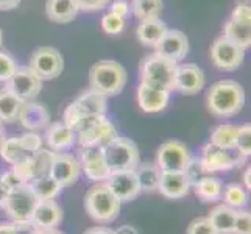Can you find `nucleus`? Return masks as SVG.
<instances>
[{
	"mask_svg": "<svg viewBox=\"0 0 251 234\" xmlns=\"http://www.w3.org/2000/svg\"><path fill=\"white\" fill-rule=\"evenodd\" d=\"M206 106L212 116L234 117L245 106V89L236 80H220L206 94Z\"/></svg>",
	"mask_w": 251,
	"mask_h": 234,
	"instance_id": "1",
	"label": "nucleus"
},
{
	"mask_svg": "<svg viewBox=\"0 0 251 234\" xmlns=\"http://www.w3.org/2000/svg\"><path fill=\"white\" fill-rule=\"evenodd\" d=\"M126 80L128 77L124 66L112 59H101L89 71V89L105 95L106 99L116 97L122 92Z\"/></svg>",
	"mask_w": 251,
	"mask_h": 234,
	"instance_id": "2",
	"label": "nucleus"
},
{
	"mask_svg": "<svg viewBox=\"0 0 251 234\" xmlns=\"http://www.w3.org/2000/svg\"><path fill=\"white\" fill-rule=\"evenodd\" d=\"M178 63L164 58L158 53L147 55L139 66L141 83L154 89L173 92L175 91V75Z\"/></svg>",
	"mask_w": 251,
	"mask_h": 234,
	"instance_id": "3",
	"label": "nucleus"
},
{
	"mask_svg": "<svg viewBox=\"0 0 251 234\" xmlns=\"http://www.w3.org/2000/svg\"><path fill=\"white\" fill-rule=\"evenodd\" d=\"M120 203L108 189L105 181L94 184L84 195V209L89 217L101 225L112 223L120 214Z\"/></svg>",
	"mask_w": 251,
	"mask_h": 234,
	"instance_id": "4",
	"label": "nucleus"
},
{
	"mask_svg": "<svg viewBox=\"0 0 251 234\" xmlns=\"http://www.w3.org/2000/svg\"><path fill=\"white\" fill-rule=\"evenodd\" d=\"M106 111H108V102H106L105 95H101L92 89H88V91H84L78 99L74 100V103H71V105L66 108L63 122L69 128L74 130L81 120L88 119V117L106 116Z\"/></svg>",
	"mask_w": 251,
	"mask_h": 234,
	"instance_id": "5",
	"label": "nucleus"
},
{
	"mask_svg": "<svg viewBox=\"0 0 251 234\" xmlns=\"http://www.w3.org/2000/svg\"><path fill=\"white\" fill-rule=\"evenodd\" d=\"M103 155L109 172L136 170L141 164V153L137 145L128 137H116L103 147Z\"/></svg>",
	"mask_w": 251,
	"mask_h": 234,
	"instance_id": "6",
	"label": "nucleus"
},
{
	"mask_svg": "<svg viewBox=\"0 0 251 234\" xmlns=\"http://www.w3.org/2000/svg\"><path fill=\"white\" fill-rule=\"evenodd\" d=\"M245 156L240 155L236 149H223L212 142L203 147L201 158L198 159L204 175L215 172H225L239 167L245 162Z\"/></svg>",
	"mask_w": 251,
	"mask_h": 234,
	"instance_id": "7",
	"label": "nucleus"
},
{
	"mask_svg": "<svg viewBox=\"0 0 251 234\" xmlns=\"http://www.w3.org/2000/svg\"><path fill=\"white\" fill-rule=\"evenodd\" d=\"M38 203L36 195L33 194L28 183H24L22 186L13 189L8 192V197L3 203V209L11 222H28L31 220V215L34 211V206Z\"/></svg>",
	"mask_w": 251,
	"mask_h": 234,
	"instance_id": "8",
	"label": "nucleus"
},
{
	"mask_svg": "<svg viewBox=\"0 0 251 234\" xmlns=\"http://www.w3.org/2000/svg\"><path fill=\"white\" fill-rule=\"evenodd\" d=\"M28 67L41 81L55 80L63 72L64 59L56 49L44 46V47H38L33 52Z\"/></svg>",
	"mask_w": 251,
	"mask_h": 234,
	"instance_id": "9",
	"label": "nucleus"
},
{
	"mask_svg": "<svg viewBox=\"0 0 251 234\" xmlns=\"http://www.w3.org/2000/svg\"><path fill=\"white\" fill-rule=\"evenodd\" d=\"M209 53L214 66L225 72L236 71L245 59V50L226 39L223 34L214 39Z\"/></svg>",
	"mask_w": 251,
	"mask_h": 234,
	"instance_id": "10",
	"label": "nucleus"
},
{
	"mask_svg": "<svg viewBox=\"0 0 251 234\" xmlns=\"http://www.w3.org/2000/svg\"><path fill=\"white\" fill-rule=\"evenodd\" d=\"M192 156L190 152L181 141H167L161 144L156 153V166L161 170H175L186 172Z\"/></svg>",
	"mask_w": 251,
	"mask_h": 234,
	"instance_id": "11",
	"label": "nucleus"
},
{
	"mask_svg": "<svg viewBox=\"0 0 251 234\" xmlns=\"http://www.w3.org/2000/svg\"><path fill=\"white\" fill-rule=\"evenodd\" d=\"M75 136L81 147H105L111 141H114L116 137H119V133L111 120L106 119V116H101L92 120L88 127L81 130L80 133H76Z\"/></svg>",
	"mask_w": 251,
	"mask_h": 234,
	"instance_id": "12",
	"label": "nucleus"
},
{
	"mask_svg": "<svg viewBox=\"0 0 251 234\" xmlns=\"http://www.w3.org/2000/svg\"><path fill=\"white\" fill-rule=\"evenodd\" d=\"M78 162H80L81 172L89 181L101 183V181H105L111 173L106 166L105 155H103V147H97V145L81 147L78 152Z\"/></svg>",
	"mask_w": 251,
	"mask_h": 234,
	"instance_id": "13",
	"label": "nucleus"
},
{
	"mask_svg": "<svg viewBox=\"0 0 251 234\" xmlns=\"http://www.w3.org/2000/svg\"><path fill=\"white\" fill-rule=\"evenodd\" d=\"M5 89L14 94L17 99H21L24 102H30L39 95L42 89V81L30 71V67L17 66L14 75L6 81Z\"/></svg>",
	"mask_w": 251,
	"mask_h": 234,
	"instance_id": "14",
	"label": "nucleus"
},
{
	"mask_svg": "<svg viewBox=\"0 0 251 234\" xmlns=\"http://www.w3.org/2000/svg\"><path fill=\"white\" fill-rule=\"evenodd\" d=\"M108 189L120 203H128L141 194L139 181L136 170H117L111 172L105 180Z\"/></svg>",
	"mask_w": 251,
	"mask_h": 234,
	"instance_id": "15",
	"label": "nucleus"
},
{
	"mask_svg": "<svg viewBox=\"0 0 251 234\" xmlns=\"http://www.w3.org/2000/svg\"><path fill=\"white\" fill-rule=\"evenodd\" d=\"M49 175L63 187L75 184L81 175V167H80L78 158L71 153H66V152L53 153Z\"/></svg>",
	"mask_w": 251,
	"mask_h": 234,
	"instance_id": "16",
	"label": "nucleus"
},
{
	"mask_svg": "<svg viewBox=\"0 0 251 234\" xmlns=\"http://www.w3.org/2000/svg\"><path fill=\"white\" fill-rule=\"evenodd\" d=\"M154 53L179 63L189 53V39L181 30H167L154 47Z\"/></svg>",
	"mask_w": 251,
	"mask_h": 234,
	"instance_id": "17",
	"label": "nucleus"
},
{
	"mask_svg": "<svg viewBox=\"0 0 251 234\" xmlns=\"http://www.w3.org/2000/svg\"><path fill=\"white\" fill-rule=\"evenodd\" d=\"M204 74L192 63H181L176 66L175 91L184 95H195L204 88Z\"/></svg>",
	"mask_w": 251,
	"mask_h": 234,
	"instance_id": "18",
	"label": "nucleus"
},
{
	"mask_svg": "<svg viewBox=\"0 0 251 234\" xmlns=\"http://www.w3.org/2000/svg\"><path fill=\"white\" fill-rule=\"evenodd\" d=\"M190 180L186 172H175V170H162L161 180L158 186V192L170 200H179L184 198L190 192Z\"/></svg>",
	"mask_w": 251,
	"mask_h": 234,
	"instance_id": "19",
	"label": "nucleus"
},
{
	"mask_svg": "<svg viewBox=\"0 0 251 234\" xmlns=\"http://www.w3.org/2000/svg\"><path fill=\"white\" fill-rule=\"evenodd\" d=\"M44 141L49 150L55 153H61L72 149L76 142V136L74 133V130L69 128L64 122H53L47 125Z\"/></svg>",
	"mask_w": 251,
	"mask_h": 234,
	"instance_id": "20",
	"label": "nucleus"
},
{
	"mask_svg": "<svg viewBox=\"0 0 251 234\" xmlns=\"http://www.w3.org/2000/svg\"><path fill=\"white\" fill-rule=\"evenodd\" d=\"M31 222L39 230L56 228L63 222V209L55 200H38L31 215Z\"/></svg>",
	"mask_w": 251,
	"mask_h": 234,
	"instance_id": "21",
	"label": "nucleus"
},
{
	"mask_svg": "<svg viewBox=\"0 0 251 234\" xmlns=\"http://www.w3.org/2000/svg\"><path fill=\"white\" fill-rule=\"evenodd\" d=\"M19 122L24 128L30 130V131L44 130L50 124L49 109L42 103H38L34 100L24 102V106L19 114Z\"/></svg>",
	"mask_w": 251,
	"mask_h": 234,
	"instance_id": "22",
	"label": "nucleus"
},
{
	"mask_svg": "<svg viewBox=\"0 0 251 234\" xmlns=\"http://www.w3.org/2000/svg\"><path fill=\"white\" fill-rule=\"evenodd\" d=\"M170 92L154 89L141 83L137 86V105L144 112H161L167 108Z\"/></svg>",
	"mask_w": 251,
	"mask_h": 234,
	"instance_id": "23",
	"label": "nucleus"
},
{
	"mask_svg": "<svg viewBox=\"0 0 251 234\" xmlns=\"http://www.w3.org/2000/svg\"><path fill=\"white\" fill-rule=\"evenodd\" d=\"M167 30L169 28L166 22H162L159 17L144 19V21H139V25H137V28H136V38L142 46L154 49Z\"/></svg>",
	"mask_w": 251,
	"mask_h": 234,
	"instance_id": "24",
	"label": "nucleus"
},
{
	"mask_svg": "<svg viewBox=\"0 0 251 234\" xmlns=\"http://www.w3.org/2000/svg\"><path fill=\"white\" fill-rule=\"evenodd\" d=\"M80 10L74 0H47L46 2V14L55 24H71Z\"/></svg>",
	"mask_w": 251,
	"mask_h": 234,
	"instance_id": "25",
	"label": "nucleus"
},
{
	"mask_svg": "<svg viewBox=\"0 0 251 234\" xmlns=\"http://www.w3.org/2000/svg\"><path fill=\"white\" fill-rule=\"evenodd\" d=\"M192 187L195 195L204 203H217L219 200H222L223 183L219 178L211 175H203L195 181Z\"/></svg>",
	"mask_w": 251,
	"mask_h": 234,
	"instance_id": "26",
	"label": "nucleus"
},
{
	"mask_svg": "<svg viewBox=\"0 0 251 234\" xmlns=\"http://www.w3.org/2000/svg\"><path fill=\"white\" fill-rule=\"evenodd\" d=\"M207 219L214 225L215 231L219 234H232L234 231V222H236V209L229 208L228 205H217L212 208Z\"/></svg>",
	"mask_w": 251,
	"mask_h": 234,
	"instance_id": "27",
	"label": "nucleus"
},
{
	"mask_svg": "<svg viewBox=\"0 0 251 234\" xmlns=\"http://www.w3.org/2000/svg\"><path fill=\"white\" fill-rule=\"evenodd\" d=\"M161 172L162 170L156 166V162H144L137 166L136 175H137V181H139L141 192L144 194L158 192Z\"/></svg>",
	"mask_w": 251,
	"mask_h": 234,
	"instance_id": "28",
	"label": "nucleus"
},
{
	"mask_svg": "<svg viewBox=\"0 0 251 234\" xmlns=\"http://www.w3.org/2000/svg\"><path fill=\"white\" fill-rule=\"evenodd\" d=\"M24 100L17 99L8 89H0V122L13 124L19 120Z\"/></svg>",
	"mask_w": 251,
	"mask_h": 234,
	"instance_id": "29",
	"label": "nucleus"
},
{
	"mask_svg": "<svg viewBox=\"0 0 251 234\" xmlns=\"http://www.w3.org/2000/svg\"><path fill=\"white\" fill-rule=\"evenodd\" d=\"M28 186L33 190V194L36 195L38 200H55L63 189V186L58 184L49 173L47 175H42V177L31 180Z\"/></svg>",
	"mask_w": 251,
	"mask_h": 234,
	"instance_id": "30",
	"label": "nucleus"
},
{
	"mask_svg": "<svg viewBox=\"0 0 251 234\" xmlns=\"http://www.w3.org/2000/svg\"><path fill=\"white\" fill-rule=\"evenodd\" d=\"M223 36L234 42L236 46L247 50L251 46V25L239 24L229 19L223 25Z\"/></svg>",
	"mask_w": 251,
	"mask_h": 234,
	"instance_id": "31",
	"label": "nucleus"
},
{
	"mask_svg": "<svg viewBox=\"0 0 251 234\" xmlns=\"http://www.w3.org/2000/svg\"><path fill=\"white\" fill-rule=\"evenodd\" d=\"M33 153L28 152L27 147L24 145L21 136L17 137H6L0 149V156L3 158L5 162H8L10 166L16 164L17 161H21L24 158H28Z\"/></svg>",
	"mask_w": 251,
	"mask_h": 234,
	"instance_id": "32",
	"label": "nucleus"
},
{
	"mask_svg": "<svg viewBox=\"0 0 251 234\" xmlns=\"http://www.w3.org/2000/svg\"><path fill=\"white\" fill-rule=\"evenodd\" d=\"M131 13L137 21L159 17L162 13V0H133Z\"/></svg>",
	"mask_w": 251,
	"mask_h": 234,
	"instance_id": "33",
	"label": "nucleus"
},
{
	"mask_svg": "<svg viewBox=\"0 0 251 234\" xmlns=\"http://www.w3.org/2000/svg\"><path fill=\"white\" fill-rule=\"evenodd\" d=\"M222 198H223L225 205H228L229 208L237 209V208H244L248 203V192L242 184L229 183L228 186L223 187Z\"/></svg>",
	"mask_w": 251,
	"mask_h": 234,
	"instance_id": "34",
	"label": "nucleus"
},
{
	"mask_svg": "<svg viewBox=\"0 0 251 234\" xmlns=\"http://www.w3.org/2000/svg\"><path fill=\"white\" fill-rule=\"evenodd\" d=\"M236 133H237L236 125H231V124L219 125L211 133V142L219 147H223V149H234Z\"/></svg>",
	"mask_w": 251,
	"mask_h": 234,
	"instance_id": "35",
	"label": "nucleus"
},
{
	"mask_svg": "<svg viewBox=\"0 0 251 234\" xmlns=\"http://www.w3.org/2000/svg\"><path fill=\"white\" fill-rule=\"evenodd\" d=\"M53 153L49 149H39L36 153L31 155L33 159V167H34V178L47 175L50 172V164H51V158H53Z\"/></svg>",
	"mask_w": 251,
	"mask_h": 234,
	"instance_id": "36",
	"label": "nucleus"
},
{
	"mask_svg": "<svg viewBox=\"0 0 251 234\" xmlns=\"http://www.w3.org/2000/svg\"><path fill=\"white\" fill-rule=\"evenodd\" d=\"M234 149L240 155H244L245 158H248V156L251 155V125L250 124L237 127Z\"/></svg>",
	"mask_w": 251,
	"mask_h": 234,
	"instance_id": "37",
	"label": "nucleus"
},
{
	"mask_svg": "<svg viewBox=\"0 0 251 234\" xmlns=\"http://www.w3.org/2000/svg\"><path fill=\"white\" fill-rule=\"evenodd\" d=\"M101 28L106 34H120L125 28V19L112 13H106L101 17Z\"/></svg>",
	"mask_w": 251,
	"mask_h": 234,
	"instance_id": "38",
	"label": "nucleus"
},
{
	"mask_svg": "<svg viewBox=\"0 0 251 234\" xmlns=\"http://www.w3.org/2000/svg\"><path fill=\"white\" fill-rule=\"evenodd\" d=\"M11 170L24 181V183H30L31 180H34V167H33L31 156L24 158L21 161H17L16 164H13Z\"/></svg>",
	"mask_w": 251,
	"mask_h": 234,
	"instance_id": "39",
	"label": "nucleus"
},
{
	"mask_svg": "<svg viewBox=\"0 0 251 234\" xmlns=\"http://www.w3.org/2000/svg\"><path fill=\"white\" fill-rule=\"evenodd\" d=\"M17 69L16 59L8 55L6 52L0 50V83H6L14 75Z\"/></svg>",
	"mask_w": 251,
	"mask_h": 234,
	"instance_id": "40",
	"label": "nucleus"
},
{
	"mask_svg": "<svg viewBox=\"0 0 251 234\" xmlns=\"http://www.w3.org/2000/svg\"><path fill=\"white\" fill-rule=\"evenodd\" d=\"M187 234H219L215 231L214 225L207 217H200L190 222L187 227Z\"/></svg>",
	"mask_w": 251,
	"mask_h": 234,
	"instance_id": "41",
	"label": "nucleus"
},
{
	"mask_svg": "<svg viewBox=\"0 0 251 234\" xmlns=\"http://www.w3.org/2000/svg\"><path fill=\"white\" fill-rule=\"evenodd\" d=\"M232 234H251V214L248 211H236Z\"/></svg>",
	"mask_w": 251,
	"mask_h": 234,
	"instance_id": "42",
	"label": "nucleus"
},
{
	"mask_svg": "<svg viewBox=\"0 0 251 234\" xmlns=\"http://www.w3.org/2000/svg\"><path fill=\"white\" fill-rule=\"evenodd\" d=\"M75 5L78 6L80 11L84 13H95V11H100L103 8L109 6V3L112 0H74Z\"/></svg>",
	"mask_w": 251,
	"mask_h": 234,
	"instance_id": "43",
	"label": "nucleus"
},
{
	"mask_svg": "<svg viewBox=\"0 0 251 234\" xmlns=\"http://www.w3.org/2000/svg\"><path fill=\"white\" fill-rule=\"evenodd\" d=\"M231 21L239 24H248L251 25V8L247 3H239L234 6V10L231 11Z\"/></svg>",
	"mask_w": 251,
	"mask_h": 234,
	"instance_id": "44",
	"label": "nucleus"
},
{
	"mask_svg": "<svg viewBox=\"0 0 251 234\" xmlns=\"http://www.w3.org/2000/svg\"><path fill=\"white\" fill-rule=\"evenodd\" d=\"M0 183H2V186L8 190V192H11L13 189L22 186L24 181L17 177L13 170H6V172L2 173V175H0Z\"/></svg>",
	"mask_w": 251,
	"mask_h": 234,
	"instance_id": "45",
	"label": "nucleus"
},
{
	"mask_svg": "<svg viewBox=\"0 0 251 234\" xmlns=\"http://www.w3.org/2000/svg\"><path fill=\"white\" fill-rule=\"evenodd\" d=\"M109 13L122 17V19H126L128 14L131 13V6L128 5L126 0H112L109 3Z\"/></svg>",
	"mask_w": 251,
	"mask_h": 234,
	"instance_id": "46",
	"label": "nucleus"
},
{
	"mask_svg": "<svg viewBox=\"0 0 251 234\" xmlns=\"http://www.w3.org/2000/svg\"><path fill=\"white\" fill-rule=\"evenodd\" d=\"M14 227H16L14 234H39V231H41L31 220L17 222V223H14Z\"/></svg>",
	"mask_w": 251,
	"mask_h": 234,
	"instance_id": "47",
	"label": "nucleus"
},
{
	"mask_svg": "<svg viewBox=\"0 0 251 234\" xmlns=\"http://www.w3.org/2000/svg\"><path fill=\"white\" fill-rule=\"evenodd\" d=\"M21 5V0H0V11H10Z\"/></svg>",
	"mask_w": 251,
	"mask_h": 234,
	"instance_id": "48",
	"label": "nucleus"
},
{
	"mask_svg": "<svg viewBox=\"0 0 251 234\" xmlns=\"http://www.w3.org/2000/svg\"><path fill=\"white\" fill-rule=\"evenodd\" d=\"M83 234H114V230L106 228V227H94V228L86 230Z\"/></svg>",
	"mask_w": 251,
	"mask_h": 234,
	"instance_id": "49",
	"label": "nucleus"
},
{
	"mask_svg": "<svg viewBox=\"0 0 251 234\" xmlns=\"http://www.w3.org/2000/svg\"><path fill=\"white\" fill-rule=\"evenodd\" d=\"M114 234H139V233L131 225H124V227H119L117 230H114Z\"/></svg>",
	"mask_w": 251,
	"mask_h": 234,
	"instance_id": "50",
	"label": "nucleus"
},
{
	"mask_svg": "<svg viewBox=\"0 0 251 234\" xmlns=\"http://www.w3.org/2000/svg\"><path fill=\"white\" fill-rule=\"evenodd\" d=\"M14 222L11 223H2L0 225V234H14Z\"/></svg>",
	"mask_w": 251,
	"mask_h": 234,
	"instance_id": "51",
	"label": "nucleus"
},
{
	"mask_svg": "<svg viewBox=\"0 0 251 234\" xmlns=\"http://www.w3.org/2000/svg\"><path fill=\"white\" fill-rule=\"evenodd\" d=\"M244 184H245V186H244L245 189H248V190L251 189V169H250V167H248V169L245 170V173H244Z\"/></svg>",
	"mask_w": 251,
	"mask_h": 234,
	"instance_id": "52",
	"label": "nucleus"
},
{
	"mask_svg": "<svg viewBox=\"0 0 251 234\" xmlns=\"http://www.w3.org/2000/svg\"><path fill=\"white\" fill-rule=\"evenodd\" d=\"M6 197H8V190L2 186V183H0V206H3Z\"/></svg>",
	"mask_w": 251,
	"mask_h": 234,
	"instance_id": "53",
	"label": "nucleus"
},
{
	"mask_svg": "<svg viewBox=\"0 0 251 234\" xmlns=\"http://www.w3.org/2000/svg\"><path fill=\"white\" fill-rule=\"evenodd\" d=\"M39 234H64V233L59 231L58 228H50V230H41Z\"/></svg>",
	"mask_w": 251,
	"mask_h": 234,
	"instance_id": "54",
	"label": "nucleus"
},
{
	"mask_svg": "<svg viewBox=\"0 0 251 234\" xmlns=\"http://www.w3.org/2000/svg\"><path fill=\"white\" fill-rule=\"evenodd\" d=\"M5 139H6V133H5V128H3L2 122H0V149H2V144Z\"/></svg>",
	"mask_w": 251,
	"mask_h": 234,
	"instance_id": "55",
	"label": "nucleus"
},
{
	"mask_svg": "<svg viewBox=\"0 0 251 234\" xmlns=\"http://www.w3.org/2000/svg\"><path fill=\"white\" fill-rule=\"evenodd\" d=\"M2 42H3V33H2V28H0V49H2Z\"/></svg>",
	"mask_w": 251,
	"mask_h": 234,
	"instance_id": "56",
	"label": "nucleus"
}]
</instances>
